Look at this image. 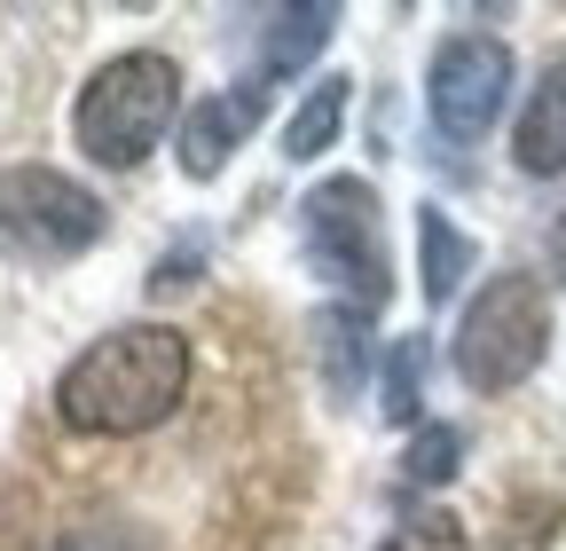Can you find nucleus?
Masks as SVG:
<instances>
[{
    "mask_svg": "<svg viewBox=\"0 0 566 551\" xmlns=\"http://www.w3.org/2000/svg\"><path fill=\"white\" fill-rule=\"evenodd\" d=\"M174 434V426H166ZM80 441L48 418L0 480V551H275L300 505L268 386H197L181 441Z\"/></svg>",
    "mask_w": 566,
    "mask_h": 551,
    "instance_id": "f257e3e1",
    "label": "nucleus"
},
{
    "mask_svg": "<svg viewBox=\"0 0 566 551\" xmlns=\"http://www.w3.org/2000/svg\"><path fill=\"white\" fill-rule=\"evenodd\" d=\"M205 371H197V339L174 323H126L103 331L87 355H71V371L55 378V409L48 418L80 441H150L166 426L189 418Z\"/></svg>",
    "mask_w": 566,
    "mask_h": 551,
    "instance_id": "f03ea898",
    "label": "nucleus"
},
{
    "mask_svg": "<svg viewBox=\"0 0 566 551\" xmlns=\"http://www.w3.org/2000/svg\"><path fill=\"white\" fill-rule=\"evenodd\" d=\"M174 103H181V72L158 48H126V55H111L103 72L80 87L71 126H80V150L95 166H142L158 150Z\"/></svg>",
    "mask_w": 566,
    "mask_h": 551,
    "instance_id": "7ed1b4c3",
    "label": "nucleus"
},
{
    "mask_svg": "<svg viewBox=\"0 0 566 551\" xmlns=\"http://www.w3.org/2000/svg\"><path fill=\"white\" fill-rule=\"evenodd\" d=\"M551 347V300L535 276H488L457 323V378L480 394H512Z\"/></svg>",
    "mask_w": 566,
    "mask_h": 551,
    "instance_id": "20e7f679",
    "label": "nucleus"
},
{
    "mask_svg": "<svg viewBox=\"0 0 566 551\" xmlns=\"http://www.w3.org/2000/svg\"><path fill=\"white\" fill-rule=\"evenodd\" d=\"M300 252L323 284L363 292V308L386 300V221H378V189L370 181H315L300 197Z\"/></svg>",
    "mask_w": 566,
    "mask_h": 551,
    "instance_id": "39448f33",
    "label": "nucleus"
},
{
    "mask_svg": "<svg viewBox=\"0 0 566 551\" xmlns=\"http://www.w3.org/2000/svg\"><path fill=\"white\" fill-rule=\"evenodd\" d=\"M95 237H103L95 189H80L55 166H9V174H0V252H9V260L55 268L71 252H87Z\"/></svg>",
    "mask_w": 566,
    "mask_h": 551,
    "instance_id": "423d86ee",
    "label": "nucleus"
},
{
    "mask_svg": "<svg viewBox=\"0 0 566 551\" xmlns=\"http://www.w3.org/2000/svg\"><path fill=\"white\" fill-rule=\"evenodd\" d=\"M504 87H512V48L488 40V32H457L441 40L433 72H424V111H433L441 143H480L504 111Z\"/></svg>",
    "mask_w": 566,
    "mask_h": 551,
    "instance_id": "0eeeda50",
    "label": "nucleus"
},
{
    "mask_svg": "<svg viewBox=\"0 0 566 551\" xmlns=\"http://www.w3.org/2000/svg\"><path fill=\"white\" fill-rule=\"evenodd\" d=\"M260 111H268V80H244L237 95H212V103H197L189 111V126H181V166L205 181V174H221L229 166V150H244V134L260 126Z\"/></svg>",
    "mask_w": 566,
    "mask_h": 551,
    "instance_id": "6e6552de",
    "label": "nucleus"
},
{
    "mask_svg": "<svg viewBox=\"0 0 566 551\" xmlns=\"http://www.w3.org/2000/svg\"><path fill=\"white\" fill-rule=\"evenodd\" d=\"M512 158H520L527 174H558V166H566V63H551L543 87L527 95L520 134H512Z\"/></svg>",
    "mask_w": 566,
    "mask_h": 551,
    "instance_id": "1a4fd4ad",
    "label": "nucleus"
},
{
    "mask_svg": "<svg viewBox=\"0 0 566 551\" xmlns=\"http://www.w3.org/2000/svg\"><path fill=\"white\" fill-rule=\"evenodd\" d=\"M331 24H338V9L331 0H307V9H283L275 24H268V40H260V80H283V72H300V63L331 40Z\"/></svg>",
    "mask_w": 566,
    "mask_h": 551,
    "instance_id": "9d476101",
    "label": "nucleus"
},
{
    "mask_svg": "<svg viewBox=\"0 0 566 551\" xmlns=\"http://www.w3.org/2000/svg\"><path fill=\"white\" fill-rule=\"evenodd\" d=\"M315 363H323V386H331V394H354V386H363L370 339H363V315H354V308H323V315H315Z\"/></svg>",
    "mask_w": 566,
    "mask_h": 551,
    "instance_id": "9b49d317",
    "label": "nucleus"
},
{
    "mask_svg": "<svg viewBox=\"0 0 566 551\" xmlns=\"http://www.w3.org/2000/svg\"><path fill=\"white\" fill-rule=\"evenodd\" d=\"M346 87H354V80H338V72L307 87V103L283 118V158H323V150H331V134H338V118H346Z\"/></svg>",
    "mask_w": 566,
    "mask_h": 551,
    "instance_id": "f8f14e48",
    "label": "nucleus"
},
{
    "mask_svg": "<svg viewBox=\"0 0 566 551\" xmlns=\"http://www.w3.org/2000/svg\"><path fill=\"white\" fill-rule=\"evenodd\" d=\"M417 237H424V300H449L464 284V268H472V245L449 229V214H433V205L417 214Z\"/></svg>",
    "mask_w": 566,
    "mask_h": 551,
    "instance_id": "ddd939ff",
    "label": "nucleus"
},
{
    "mask_svg": "<svg viewBox=\"0 0 566 551\" xmlns=\"http://www.w3.org/2000/svg\"><path fill=\"white\" fill-rule=\"evenodd\" d=\"M417 402H424V339H394L386 355V386H378V409L394 426H417Z\"/></svg>",
    "mask_w": 566,
    "mask_h": 551,
    "instance_id": "4468645a",
    "label": "nucleus"
},
{
    "mask_svg": "<svg viewBox=\"0 0 566 551\" xmlns=\"http://www.w3.org/2000/svg\"><path fill=\"white\" fill-rule=\"evenodd\" d=\"M457 426H417V441H409V457H401V472L409 480H449L457 472Z\"/></svg>",
    "mask_w": 566,
    "mask_h": 551,
    "instance_id": "2eb2a0df",
    "label": "nucleus"
},
{
    "mask_svg": "<svg viewBox=\"0 0 566 551\" xmlns=\"http://www.w3.org/2000/svg\"><path fill=\"white\" fill-rule=\"evenodd\" d=\"M378 551H464V520H449V512H417V520H401Z\"/></svg>",
    "mask_w": 566,
    "mask_h": 551,
    "instance_id": "dca6fc26",
    "label": "nucleus"
},
{
    "mask_svg": "<svg viewBox=\"0 0 566 551\" xmlns=\"http://www.w3.org/2000/svg\"><path fill=\"white\" fill-rule=\"evenodd\" d=\"M551 268H558V276H566V214H558V221H551Z\"/></svg>",
    "mask_w": 566,
    "mask_h": 551,
    "instance_id": "f3484780",
    "label": "nucleus"
}]
</instances>
